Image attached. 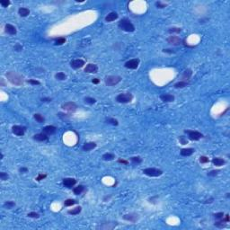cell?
Masks as SVG:
<instances>
[{
    "mask_svg": "<svg viewBox=\"0 0 230 230\" xmlns=\"http://www.w3.org/2000/svg\"><path fill=\"white\" fill-rule=\"evenodd\" d=\"M6 76L7 80L11 84L15 85H22L24 84V78L22 75H19L18 73L14 71H9L6 74Z\"/></svg>",
    "mask_w": 230,
    "mask_h": 230,
    "instance_id": "1",
    "label": "cell"
},
{
    "mask_svg": "<svg viewBox=\"0 0 230 230\" xmlns=\"http://www.w3.org/2000/svg\"><path fill=\"white\" fill-rule=\"evenodd\" d=\"M119 27L124 31H127V32H132V31H135V27L132 24V23L129 20V19H122V20L120 21L119 23Z\"/></svg>",
    "mask_w": 230,
    "mask_h": 230,
    "instance_id": "2",
    "label": "cell"
},
{
    "mask_svg": "<svg viewBox=\"0 0 230 230\" xmlns=\"http://www.w3.org/2000/svg\"><path fill=\"white\" fill-rule=\"evenodd\" d=\"M143 173L150 177H157L163 174V171L160 169H157V168L148 167L146 168V169H143Z\"/></svg>",
    "mask_w": 230,
    "mask_h": 230,
    "instance_id": "3",
    "label": "cell"
},
{
    "mask_svg": "<svg viewBox=\"0 0 230 230\" xmlns=\"http://www.w3.org/2000/svg\"><path fill=\"white\" fill-rule=\"evenodd\" d=\"M133 99V95L130 93H124V94H120L117 95L116 101L121 103H130Z\"/></svg>",
    "mask_w": 230,
    "mask_h": 230,
    "instance_id": "4",
    "label": "cell"
},
{
    "mask_svg": "<svg viewBox=\"0 0 230 230\" xmlns=\"http://www.w3.org/2000/svg\"><path fill=\"white\" fill-rule=\"evenodd\" d=\"M121 80H122V78L119 75H109L105 78V84L108 86H113L120 83Z\"/></svg>",
    "mask_w": 230,
    "mask_h": 230,
    "instance_id": "5",
    "label": "cell"
},
{
    "mask_svg": "<svg viewBox=\"0 0 230 230\" xmlns=\"http://www.w3.org/2000/svg\"><path fill=\"white\" fill-rule=\"evenodd\" d=\"M185 133L188 134V138L191 140H193V141H197V140H200L201 138H203V134H201V132L197 130H186Z\"/></svg>",
    "mask_w": 230,
    "mask_h": 230,
    "instance_id": "6",
    "label": "cell"
},
{
    "mask_svg": "<svg viewBox=\"0 0 230 230\" xmlns=\"http://www.w3.org/2000/svg\"><path fill=\"white\" fill-rule=\"evenodd\" d=\"M25 130H26V128L24 127V126L15 125L12 127V132L18 137L24 136V133H25Z\"/></svg>",
    "mask_w": 230,
    "mask_h": 230,
    "instance_id": "7",
    "label": "cell"
},
{
    "mask_svg": "<svg viewBox=\"0 0 230 230\" xmlns=\"http://www.w3.org/2000/svg\"><path fill=\"white\" fill-rule=\"evenodd\" d=\"M139 62L140 60L138 59H132L125 63V68H129V69H136L138 68Z\"/></svg>",
    "mask_w": 230,
    "mask_h": 230,
    "instance_id": "8",
    "label": "cell"
},
{
    "mask_svg": "<svg viewBox=\"0 0 230 230\" xmlns=\"http://www.w3.org/2000/svg\"><path fill=\"white\" fill-rule=\"evenodd\" d=\"M62 109L65 111H68V112H75L78 109V105L74 102H68L62 105Z\"/></svg>",
    "mask_w": 230,
    "mask_h": 230,
    "instance_id": "9",
    "label": "cell"
},
{
    "mask_svg": "<svg viewBox=\"0 0 230 230\" xmlns=\"http://www.w3.org/2000/svg\"><path fill=\"white\" fill-rule=\"evenodd\" d=\"M85 65V61L81 59H74L70 62V66H71L72 68H75V69H78V68H80L82 67H84Z\"/></svg>",
    "mask_w": 230,
    "mask_h": 230,
    "instance_id": "10",
    "label": "cell"
},
{
    "mask_svg": "<svg viewBox=\"0 0 230 230\" xmlns=\"http://www.w3.org/2000/svg\"><path fill=\"white\" fill-rule=\"evenodd\" d=\"M167 42L171 45H174V46H177V45H180L181 42H182V40L179 38L178 36H170L167 38Z\"/></svg>",
    "mask_w": 230,
    "mask_h": 230,
    "instance_id": "11",
    "label": "cell"
},
{
    "mask_svg": "<svg viewBox=\"0 0 230 230\" xmlns=\"http://www.w3.org/2000/svg\"><path fill=\"white\" fill-rule=\"evenodd\" d=\"M63 184L67 188H72L76 184V180L75 178H65L63 179Z\"/></svg>",
    "mask_w": 230,
    "mask_h": 230,
    "instance_id": "12",
    "label": "cell"
},
{
    "mask_svg": "<svg viewBox=\"0 0 230 230\" xmlns=\"http://www.w3.org/2000/svg\"><path fill=\"white\" fill-rule=\"evenodd\" d=\"M98 71V67L95 64H88L85 68V72L90 74H95Z\"/></svg>",
    "mask_w": 230,
    "mask_h": 230,
    "instance_id": "13",
    "label": "cell"
},
{
    "mask_svg": "<svg viewBox=\"0 0 230 230\" xmlns=\"http://www.w3.org/2000/svg\"><path fill=\"white\" fill-rule=\"evenodd\" d=\"M49 137L48 135H46L45 133H38V134H35L33 136V139L36 140V141H39V142H43V141H46L48 140Z\"/></svg>",
    "mask_w": 230,
    "mask_h": 230,
    "instance_id": "14",
    "label": "cell"
},
{
    "mask_svg": "<svg viewBox=\"0 0 230 230\" xmlns=\"http://www.w3.org/2000/svg\"><path fill=\"white\" fill-rule=\"evenodd\" d=\"M160 99L162 100L165 103H172V102L174 101L175 97L173 95V94H164L160 95Z\"/></svg>",
    "mask_w": 230,
    "mask_h": 230,
    "instance_id": "15",
    "label": "cell"
},
{
    "mask_svg": "<svg viewBox=\"0 0 230 230\" xmlns=\"http://www.w3.org/2000/svg\"><path fill=\"white\" fill-rule=\"evenodd\" d=\"M5 31H6V33H8V34H10V35H15V34H16V32H17L16 28L10 24H6V26H5Z\"/></svg>",
    "mask_w": 230,
    "mask_h": 230,
    "instance_id": "16",
    "label": "cell"
},
{
    "mask_svg": "<svg viewBox=\"0 0 230 230\" xmlns=\"http://www.w3.org/2000/svg\"><path fill=\"white\" fill-rule=\"evenodd\" d=\"M138 218V215L135 213H130V214H126V215L123 216V219L128 221H130V222H136Z\"/></svg>",
    "mask_w": 230,
    "mask_h": 230,
    "instance_id": "17",
    "label": "cell"
},
{
    "mask_svg": "<svg viewBox=\"0 0 230 230\" xmlns=\"http://www.w3.org/2000/svg\"><path fill=\"white\" fill-rule=\"evenodd\" d=\"M56 127H54V126L52 125H49V126H46V127H44L42 129V131L43 133H45L46 135H53L54 133L56 132Z\"/></svg>",
    "mask_w": 230,
    "mask_h": 230,
    "instance_id": "18",
    "label": "cell"
},
{
    "mask_svg": "<svg viewBox=\"0 0 230 230\" xmlns=\"http://www.w3.org/2000/svg\"><path fill=\"white\" fill-rule=\"evenodd\" d=\"M96 143L95 142H86V143L84 144L83 147H82V149H83L84 151H90L92 150V149L95 148L96 147Z\"/></svg>",
    "mask_w": 230,
    "mask_h": 230,
    "instance_id": "19",
    "label": "cell"
},
{
    "mask_svg": "<svg viewBox=\"0 0 230 230\" xmlns=\"http://www.w3.org/2000/svg\"><path fill=\"white\" fill-rule=\"evenodd\" d=\"M118 17H119V15L116 13V12H111V13L105 17V21L108 23L113 22V21H115L116 19H118Z\"/></svg>",
    "mask_w": 230,
    "mask_h": 230,
    "instance_id": "20",
    "label": "cell"
},
{
    "mask_svg": "<svg viewBox=\"0 0 230 230\" xmlns=\"http://www.w3.org/2000/svg\"><path fill=\"white\" fill-rule=\"evenodd\" d=\"M194 148H191V147H188V148H183L181 150V155L182 157H190L194 153Z\"/></svg>",
    "mask_w": 230,
    "mask_h": 230,
    "instance_id": "21",
    "label": "cell"
},
{
    "mask_svg": "<svg viewBox=\"0 0 230 230\" xmlns=\"http://www.w3.org/2000/svg\"><path fill=\"white\" fill-rule=\"evenodd\" d=\"M102 158H103V160H104V161H112L115 158V155L112 154V153H105V154L103 155Z\"/></svg>",
    "mask_w": 230,
    "mask_h": 230,
    "instance_id": "22",
    "label": "cell"
},
{
    "mask_svg": "<svg viewBox=\"0 0 230 230\" xmlns=\"http://www.w3.org/2000/svg\"><path fill=\"white\" fill-rule=\"evenodd\" d=\"M18 14L20 15V16L26 17V16L29 15L30 10L28 9V8H25V7H21V8H19V10H18Z\"/></svg>",
    "mask_w": 230,
    "mask_h": 230,
    "instance_id": "23",
    "label": "cell"
},
{
    "mask_svg": "<svg viewBox=\"0 0 230 230\" xmlns=\"http://www.w3.org/2000/svg\"><path fill=\"white\" fill-rule=\"evenodd\" d=\"M212 163H213L214 166H223V165H225V160L222 158H219V157H215V158H213V160H212Z\"/></svg>",
    "mask_w": 230,
    "mask_h": 230,
    "instance_id": "24",
    "label": "cell"
},
{
    "mask_svg": "<svg viewBox=\"0 0 230 230\" xmlns=\"http://www.w3.org/2000/svg\"><path fill=\"white\" fill-rule=\"evenodd\" d=\"M84 190H85V187H84L83 185H78V187L74 188L73 192L75 195H79V194H81L82 192H83Z\"/></svg>",
    "mask_w": 230,
    "mask_h": 230,
    "instance_id": "25",
    "label": "cell"
},
{
    "mask_svg": "<svg viewBox=\"0 0 230 230\" xmlns=\"http://www.w3.org/2000/svg\"><path fill=\"white\" fill-rule=\"evenodd\" d=\"M33 118H34V120L36 121L37 122H39V123H42V122H45L44 117L40 113H35L34 115H33Z\"/></svg>",
    "mask_w": 230,
    "mask_h": 230,
    "instance_id": "26",
    "label": "cell"
},
{
    "mask_svg": "<svg viewBox=\"0 0 230 230\" xmlns=\"http://www.w3.org/2000/svg\"><path fill=\"white\" fill-rule=\"evenodd\" d=\"M188 84H189V82L182 80V81H179V82H177V83H175L174 84V87L175 88H183V87L187 86Z\"/></svg>",
    "mask_w": 230,
    "mask_h": 230,
    "instance_id": "27",
    "label": "cell"
},
{
    "mask_svg": "<svg viewBox=\"0 0 230 230\" xmlns=\"http://www.w3.org/2000/svg\"><path fill=\"white\" fill-rule=\"evenodd\" d=\"M82 210V208L81 207H76V208L75 209H72V210H69L68 211V213L69 214V215H78V214H79L80 212H81Z\"/></svg>",
    "mask_w": 230,
    "mask_h": 230,
    "instance_id": "28",
    "label": "cell"
},
{
    "mask_svg": "<svg viewBox=\"0 0 230 230\" xmlns=\"http://www.w3.org/2000/svg\"><path fill=\"white\" fill-rule=\"evenodd\" d=\"M55 78L58 80H65L67 78V75L65 73H63V72H59V73H57L55 75Z\"/></svg>",
    "mask_w": 230,
    "mask_h": 230,
    "instance_id": "29",
    "label": "cell"
},
{
    "mask_svg": "<svg viewBox=\"0 0 230 230\" xmlns=\"http://www.w3.org/2000/svg\"><path fill=\"white\" fill-rule=\"evenodd\" d=\"M15 206V203L12 201H7L4 203V207L6 209H7V210H11V209H13Z\"/></svg>",
    "mask_w": 230,
    "mask_h": 230,
    "instance_id": "30",
    "label": "cell"
},
{
    "mask_svg": "<svg viewBox=\"0 0 230 230\" xmlns=\"http://www.w3.org/2000/svg\"><path fill=\"white\" fill-rule=\"evenodd\" d=\"M75 203H76V201L74 199H68L65 201L64 202V205L66 207H70V206H73V205H75Z\"/></svg>",
    "mask_w": 230,
    "mask_h": 230,
    "instance_id": "31",
    "label": "cell"
},
{
    "mask_svg": "<svg viewBox=\"0 0 230 230\" xmlns=\"http://www.w3.org/2000/svg\"><path fill=\"white\" fill-rule=\"evenodd\" d=\"M191 74H192V72H191V69L185 70V71L183 72V75H182V79H189V78H191Z\"/></svg>",
    "mask_w": 230,
    "mask_h": 230,
    "instance_id": "32",
    "label": "cell"
},
{
    "mask_svg": "<svg viewBox=\"0 0 230 230\" xmlns=\"http://www.w3.org/2000/svg\"><path fill=\"white\" fill-rule=\"evenodd\" d=\"M130 161L132 162V164H140L142 162V158L140 157H133L130 158Z\"/></svg>",
    "mask_w": 230,
    "mask_h": 230,
    "instance_id": "33",
    "label": "cell"
},
{
    "mask_svg": "<svg viewBox=\"0 0 230 230\" xmlns=\"http://www.w3.org/2000/svg\"><path fill=\"white\" fill-rule=\"evenodd\" d=\"M66 42V38L65 37H59L58 39H56V44L57 45H62Z\"/></svg>",
    "mask_w": 230,
    "mask_h": 230,
    "instance_id": "34",
    "label": "cell"
},
{
    "mask_svg": "<svg viewBox=\"0 0 230 230\" xmlns=\"http://www.w3.org/2000/svg\"><path fill=\"white\" fill-rule=\"evenodd\" d=\"M107 123H109V124H112V125H113V126H118L119 122L116 120V119L110 118V119H108V120H107Z\"/></svg>",
    "mask_w": 230,
    "mask_h": 230,
    "instance_id": "35",
    "label": "cell"
},
{
    "mask_svg": "<svg viewBox=\"0 0 230 230\" xmlns=\"http://www.w3.org/2000/svg\"><path fill=\"white\" fill-rule=\"evenodd\" d=\"M85 102L86 103H88V104H94V103H96V100L92 97H86L85 98Z\"/></svg>",
    "mask_w": 230,
    "mask_h": 230,
    "instance_id": "36",
    "label": "cell"
},
{
    "mask_svg": "<svg viewBox=\"0 0 230 230\" xmlns=\"http://www.w3.org/2000/svg\"><path fill=\"white\" fill-rule=\"evenodd\" d=\"M181 31H182V29H181V28H177V27H173V28H171V29L168 30V32L169 33H174V32L179 33V32H181Z\"/></svg>",
    "mask_w": 230,
    "mask_h": 230,
    "instance_id": "37",
    "label": "cell"
},
{
    "mask_svg": "<svg viewBox=\"0 0 230 230\" xmlns=\"http://www.w3.org/2000/svg\"><path fill=\"white\" fill-rule=\"evenodd\" d=\"M0 178H1L2 181H6L8 178H9V175H8L6 173H5V172H1V173H0Z\"/></svg>",
    "mask_w": 230,
    "mask_h": 230,
    "instance_id": "38",
    "label": "cell"
},
{
    "mask_svg": "<svg viewBox=\"0 0 230 230\" xmlns=\"http://www.w3.org/2000/svg\"><path fill=\"white\" fill-rule=\"evenodd\" d=\"M27 216L29 217H31V218H39L40 217V215L36 212H30V213H28Z\"/></svg>",
    "mask_w": 230,
    "mask_h": 230,
    "instance_id": "39",
    "label": "cell"
},
{
    "mask_svg": "<svg viewBox=\"0 0 230 230\" xmlns=\"http://www.w3.org/2000/svg\"><path fill=\"white\" fill-rule=\"evenodd\" d=\"M213 217L217 219H222L223 217H224V213L223 212H218V213L213 214Z\"/></svg>",
    "mask_w": 230,
    "mask_h": 230,
    "instance_id": "40",
    "label": "cell"
},
{
    "mask_svg": "<svg viewBox=\"0 0 230 230\" xmlns=\"http://www.w3.org/2000/svg\"><path fill=\"white\" fill-rule=\"evenodd\" d=\"M156 6H157V8H160V9H163L166 6V4H164L161 1H158V2H156Z\"/></svg>",
    "mask_w": 230,
    "mask_h": 230,
    "instance_id": "41",
    "label": "cell"
},
{
    "mask_svg": "<svg viewBox=\"0 0 230 230\" xmlns=\"http://www.w3.org/2000/svg\"><path fill=\"white\" fill-rule=\"evenodd\" d=\"M200 162H201V164H206V163L209 162V158L207 157H205V156H201V157H200Z\"/></svg>",
    "mask_w": 230,
    "mask_h": 230,
    "instance_id": "42",
    "label": "cell"
},
{
    "mask_svg": "<svg viewBox=\"0 0 230 230\" xmlns=\"http://www.w3.org/2000/svg\"><path fill=\"white\" fill-rule=\"evenodd\" d=\"M27 82L29 84H31V85H41V83H40L38 80H35V79H30V80H28Z\"/></svg>",
    "mask_w": 230,
    "mask_h": 230,
    "instance_id": "43",
    "label": "cell"
},
{
    "mask_svg": "<svg viewBox=\"0 0 230 230\" xmlns=\"http://www.w3.org/2000/svg\"><path fill=\"white\" fill-rule=\"evenodd\" d=\"M10 4H11V2H10V1H7V0H6V1H0V5H1L3 7H7L8 6H10Z\"/></svg>",
    "mask_w": 230,
    "mask_h": 230,
    "instance_id": "44",
    "label": "cell"
},
{
    "mask_svg": "<svg viewBox=\"0 0 230 230\" xmlns=\"http://www.w3.org/2000/svg\"><path fill=\"white\" fill-rule=\"evenodd\" d=\"M218 173H219V170H212V171H210L208 173V175L209 176H216V175H217Z\"/></svg>",
    "mask_w": 230,
    "mask_h": 230,
    "instance_id": "45",
    "label": "cell"
},
{
    "mask_svg": "<svg viewBox=\"0 0 230 230\" xmlns=\"http://www.w3.org/2000/svg\"><path fill=\"white\" fill-rule=\"evenodd\" d=\"M46 176H47L46 174H41H41H39L38 176L36 177V180L38 181V182H40V181H41V180H43L44 178H46Z\"/></svg>",
    "mask_w": 230,
    "mask_h": 230,
    "instance_id": "46",
    "label": "cell"
},
{
    "mask_svg": "<svg viewBox=\"0 0 230 230\" xmlns=\"http://www.w3.org/2000/svg\"><path fill=\"white\" fill-rule=\"evenodd\" d=\"M19 172H20L21 173H27L28 172V168L26 167H22L19 169Z\"/></svg>",
    "mask_w": 230,
    "mask_h": 230,
    "instance_id": "47",
    "label": "cell"
},
{
    "mask_svg": "<svg viewBox=\"0 0 230 230\" xmlns=\"http://www.w3.org/2000/svg\"><path fill=\"white\" fill-rule=\"evenodd\" d=\"M15 50H16V51H20V50H23V47L21 46V45L17 44V45H15Z\"/></svg>",
    "mask_w": 230,
    "mask_h": 230,
    "instance_id": "48",
    "label": "cell"
},
{
    "mask_svg": "<svg viewBox=\"0 0 230 230\" xmlns=\"http://www.w3.org/2000/svg\"><path fill=\"white\" fill-rule=\"evenodd\" d=\"M92 82H93V83H94V84H99L100 80L98 79V78H93Z\"/></svg>",
    "mask_w": 230,
    "mask_h": 230,
    "instance_id": "49",
    "label": "cell"
},
{
    "mask_svg": "<svg viewBox=\"0 0 230 230\" xmlns=\"http://www.w3.org/2000/svg\"><path fill=\"white\" fill-rule=\"evenodd\" d=\"M41 101L42 102H51V99H50V98H42Z\"/></svg>",
    "mask_w": 230,
    "mask_h": 230,
    "instance_id": "50",
    "label": "cell"
},
{
    "mask_svg": "<svg viewBox=\"0 0 230 230\" xmlns=\"http://www.w3.org/2000/svg\"><path fill=\"white\" fill-rule=\"evenodd\" d=\"M164 52H166V53H173V51H172V50H164Z\"/></svg>",
    "mask_w": 230,
    "mask_h": 230,
    "instance_id": "51",
    "label": "cell"
},
{
    "mask_svg": "<svg viewBox=\"0 0 230 230\" xmlns=\"http://www.w3.org/2000/svg\"><path fill=\"white\" fill-rule=\"evenodd\" d=\"M180 140H181V141H182V145H185V144H186V141L183 139V138H182V137H181V138H180Z\"/></svg>",
    "mask_w": 230,
    "mask_h": 230,
    "instance_id": "52",
    "label": "cell"
},
{
    "mask_svg": "<svg viewBox=\"0 0 230 230\" xmlns=\"http://www.w3.org/2000/svg\"><path fill=\"white\" fill-rule=\"evenodd\" d=\"M213 201H214V199H213V198H211V199H210V200H208V201H205V203H211Z\"/></svg>",
    "mask_w": 230,
    "mask_h": 230,
    "instance_id": "53",
    "label": "cell"
},
{
    "mask_svg": "<svg viewBox=\"0 0 230 230\" xmlns=\"http://www.w3.org/2000/svg\"><path fill=\"white\" fill-rule=\"evenodd\" d=\"M119 163H122V164H126V165L128 164L127 161H125V160H122V159H120V160H119Z\"/></svg>",
    "mask_w": 230,
    "mask_h": 230,
    "instance_id": "54",
    "label": "cell"
},
{
    "mask_svg": "<svg viewBox=\"0 0 230 230\" xmlns=\"http://www.w3.org/2000/svg\"><path fill=\"white\" fill-rule=\"evenodd\" d=\"M3 157H4V155H3V154H1V159H3Z\"/></svg>",
    "mask_w": 230,
    "mask_h": 230,
    "instance_id": "55",
    "label": "cell"
}]
</instances>
